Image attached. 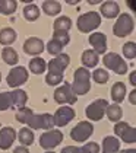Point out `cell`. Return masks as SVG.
I'll use <instances>...</instances> for the list:
<instances>
[{"label":"cell","mask_w":136,"mask_h":153,"mask_svg":"<svg viewBox=\"0 0 136 153\" xmlns=\"http://www.w3.org/2000/svg\"><path fill=\"white\" fill-rule=\"evenodd\" d=\"M91 73L88 71V69L85 67H79L76 69L75 74H73V85H72V89L73 92L78 95H85L86 92H89L91 89Z\"/></svg>","instance_id":"1"},{"label":"cell","mask_w":136,"mask_h":153,"mask_svg":"<svg viewBox=\"0 0 136 153\" xmlns=\"http://www.w3.org/2000/svg\"><path fill=\"white\" fill-rule=\"evenodd\" d=\"M78 29L80 32L86 34V32H92L94 29H97L100 25H101V16L100 13L97 12H88V13H83L78 18Z\"/></svg>","instance_id":"2"},{"label":"cell","mask_w":136,"mask_h":153,"mask_svg":"<svg viewBox=\"0 0 136 153\" xmlns=\"http://www.w3.org/2000/svg\"><path fill=\"white\" fill-rule=\"evenodd\" d=\"M135 28V22H133V18L129 15V13H120L116 24L113 26V32L116 36L119 38H123L127 36Z\"/></svg>","instance_id":"3"},{"label":"cell","mask_w":136,"mask_h":153,"mask_svg":"<svg viewBox=\"0 0 136 153\" xmlns=\"http://www.w3.org/2000/svg\"><path fill=\"white\" fill-rule=\"evenodd\" d=\"M102 63H104V66H105L107 69L113 70L114 73H117V74H125L126 71H127L126 61L122 59L117 53H107V54L104 56V59H102Z\"/></svg>","instance_id":"4"},{"label":"cell","mask_w":136,"mask_h":153,"mask_svg":"<svg viewBox=\"0 0 136 153\" xmlns=\"http://www.w3.org/2000/svg\"><path fill=\"white\" fill-rule=\"evenodd\" d=\"M63 140V133L60 130H48L40 136V146L45 150H51L57 147Z\"/></svg>","instance_id":"5"},{"label":"cell","mask_w":136,"mask_h":153,"mask_svg":"<svg viewBox=\"0 0 136 153\" xmlns=\"http://www.w3.org/2000/svg\"><path fill=\"white\" fill-rule=\"evenodd\" d=\"M54 101L57 104H70V105H73V104H76L78 96L73 92L70 83H63L54 92Z\"/></svg>","instance_id":"6"},{"label":"cell","mask_w":136,"mask_h":153,"mask_svg":"<svg viewBox=\"0 0 136 153\" xmlns=\"http://www.w3.org/2000/svg\"><path fill=\"white\" fill-rule=\"evenodd\" d=\"M108 106L107 99H95L94 102H91L89 105L86 106V117L92 120V121H100L101 118L105 115V109Z\"/></svg>","instance_id":"7"},{"label":"cell","mask_w":136,"mask_h":153,"mask_svg":"<svg viewBox=\"0 0 136 153\" xmlns=\"http://www.w3.org/2000/svg\"><path fill=\"white\" fill-rule=\"evenodd\" d=\"M92 133H94V126L89 121H80L70 131V137L75 141H86L92 136Z\"/></svg>","instance_id":"8"},{"label":"cell","mask_w":136,"mask_h":153,"mask_svg":"<svg viewBox=\"0 0 136 153\" xmlns=\"http://www.w3.org/2000/svg\"><path fill=\"white\" fill-rule=\"evenodd\" d=\"M26 126L31 130H53L54 120L50 114H37V115L34 114Z\"/></svg>","instance_id":"9"},{"label":"cell","mask_w":136,"mask_h":153,"mask_svg":"<svg viewBox=\"0 0 136 153\" xmlns=\"http://www.w3.org/2000/svg\"><path fill=\"white\" fill-rule=\"evenodd\" d=\"M28 76H29V73L23 66H16L9 71V74L6 77V82L11 88H18V86L23 85L28 80Z\"/></svg>","instance_id":"10"},{"label":"cell","mask_w":136,"mask_h":153,"mask_svg":"<svg viewBox=\"0 0 136 153\" xmlns=\"http://www.w3.org/2000/svg\"><path fill=\"white\" fill-rule=\"evenodd\" d=\"M114 133L125 141V143H135L136 141V130L130 127L125 121H117L114 126Z\"/></svg>","instance_id":"11"},{"label":"cell","mask_w":136,"mask_h":153,"mask_svg":"<svg viewBox=\"0 0 136 153\" xmlns=\"http://www.w3.org/2000/svg\"><path fill=\"white\" fill-rule=\"evenodd\" d=\"M69 63H70V57L68 54L62 53V54H59L53 60L48 61V73L57 74V76H63V71L69 66Z\"/></svg>","instance_id":"12"},{"label":"cell","mask_w":136,"mask_h":153,"mask_svg":"<svg viewBox=\"0 0 136 153\" xmlns=\"http://www.w3.org/2000/svg\"><path fill=\"white\" fill-rule=\"evenodd\" d=\"M75 118V109L72 106H60L56 111V114L53 115L54 120V126L57 127H65Z\"/></svg>","instance_id":"13"},{"label":"cell","mask_w":136,"mask_h":153,"mask_svg":"<svg viewBox=\"0 0 136 153\" xmlns=\"http://www.w3.org/2000/svg\"><path fill=\"white\" fill-rule=\"evenodd\" d=\"M23 51L26 54H31V56H38L44 51V42L43 39L40 38H35V36H31L28 38L25 42H23Z\"/></svg>","instance_id":"14"},{"label":"cell","mask_w":136,"mask_h":153,"mask_svg":"<svg viewBox=\"0 0 136 153\" xmlns=\"http://www.w3.org/2000/svg\"><path fill=\"white\" fill-rule=\"evenodd\" d=\"M89 44L94 47L97 54H105L107 51V38L102 32H94L89 36Z\"/></svg>","instance_id":"15"},{"label":"cell","mask_w":136,"mask_h":153,"mask_svg":"<svg viewBox=\"0 0 136 153\" xmlns=\"http://www.w3.org/2000/svg\"><path fill=\"white\" fill-rule=\"evenodd\" d=\"M16 139V131L12 127H3L0 130V149L8 150Z\"/></svg>","instance_id":"16"},{"label":"cell","mask_w":136,"mask_h":153,"mask_svg":"<svg viewBox=\"0 0 136 153\" xmlns=\"http://www.w3.org/2000/svg\"><path fill=\"white\" fill-rule=\"evenodd\" d=\"M101 13L102 16H105L107 19H113V18H117L119 13H120V7L116 1H104L101 4Z\"/></svg>","instance_id":"17"},{"label":"cell","mask_w":136,"mask_h":153,"mask_svg":"<svg viewBox=\"0 0 136 153\" xmlns=\"http://www.w3.org/2000/svg\"><path fill=\"white\" fill-rule=\"evenodd\" d=\"M120 152V141L117 137L107 136L102 140V153H119Z\"/></svg>","instance_id":"18"},{"label":"cell","mask_w":136,"mask_h":153,"mask_svg":"<svg viewBox=\"0 0 136 153\" xmlns=\"http://www.w3.org/2000/svg\"><path fill=\"white\" fill-rule=\"evenodd\" d=\"M12 96V108H18L21 109L25 106L26 101H28V95L22 89H15L13 92H11Z\"/></svg>","instance_id":"19"},{"label":"cell","mask_w":136,"mask_h":153,"mask_svg":"<svg viewBox=\"0 0 136 153\" xmlns=\"http://www.w3.org/2000/svg\"><path fill=\"white\" fill-rule=\"evenodd\" d=\"M125 95H126L125 83H122V82L114 83L113 88H111V99H113L116 104H120L125 99Z\"/></svg>","instance_id":"20"},{"label":"cell","mask_w":136,"mask_h":153,"mask_svg":"<svg viewBox=\"0 0 136 153\" xmlns=\"http://www.w3.org/2000/svg\"><path fill=\"white\" fill-rule=\"evenodd\" d=\"M82 63H83V66L85 67H95L97 64H98V54L94 51V50H86V51H83V54H82Z\"/></svg>","instance_id":"21"},{"label":"cell","mask_w":136,"mask_h":153,"mask_svg":"<svg viewBox=\"0 0 136 153\" xmlns=\"http://www.w3.org/2000/svg\"><path fill=\"white\" fill-rule=\"evenodd\" d=\"M105 114H107L108 120H110V121H113V123L120 121V120H122V117H123V111H122V108L119 106V104L108 105V106H107V109H105Z\"/></svg>","instance_id":"22"},{"label":"cell","mask_w":136,"mask_h":153,"mask_svg":"<svg viewBox=\"0 0 136 153\" xmlns=\"http://www.w3.org/2000/svg\"><path fill=\"white\" fill-rule=\"evenodd\" d=\"M16 41V32L12 28H3L0 31V44L3 45H9L12 42Z\"/></svg>","instance_id":"23"},{"label":"cell","mask_w":136,"mask_h":153,"mask_svg":"<svg viewBox=\"0 0 136 153\" xmlns=\"http://www.w3.org/2000/svg\"><path fill=\"white\" fill-rule=\"evenodd\" d=\"M45 69H47V63L41 57H34V59L29 61V70L32 71V73H35V74L44 73Z\"/></svg>","instance_id":"24"},{"label":"cell","mask_w":136,"mask_h":153,"mask_svg":"<svg viewBox=\"0 0 136 153\" xmlns=\"http://www.w3.org/2000/svg\"><path fill=\"white\" fill-rule=\"evenodd\" d=\"M23 18H25L26 21H29V22L37 21V19L40 18V9H38V6H35L32 3L26 4V6L23 7Z\"/></svg>","instance_id":"25"},{"label":"cell","mask_w":136,"mask_h":153,"mask_svg":"<svg viewBox=\"0 0 136 153\" xmlns=\"http://www.w3.org/2000/svg\"><path fill=\"white\" fill-rule=\"evenodd\" d=\"M43 10H44L48 16H56L57 13H60L62 10V6L59 1H54V0H47L43 3Z\"/></svg>","instance_id":"26"},{"label":"cell","mask_w":136,"mask_h":153,"mask_svg":"<svg viewBox=\"0 0 136 153\" xmlns=\"http://www.w3.org/2000/svg\"><path fill=\"white\" fill-rule=\"evenodd\" d=\"M2 57H3V60H5V63H6V64H11V66L16 64V63L19 61V56H18V53H16L13 48H11V47L3 48Z\"/></svg>","instance_id":"27"},{"label":"cell","mask_w":136,"mask_h":153,"mask_svg":"<svg viewBox=\"0 0 136 153\" xmlns=\"http://www.w3.org/2000/svg\"><path fill=\"white\" fill-rule=\"evenodd\" d=\"M18 137H19V141H21L22 146H29V144L34 143V133L31 128H26V127L21 128Z\"/></svg>","instance_id":"28"},{"label":"cell","mask_w":136,"mask_h":153,"mask_svg":"<svg viewBox=\"0 0 136 153\" xmlns=\"http://www.w3.org/2000/svg\"><path fill=\"white\" fill-rule=\"evenodd\" d=\"M72 28V21L68 16H60L54 21V31H62V32H69Z\"/></svg>","instance_id":"29"},{"label":"cell","mask_w":136,"mask_h":153,"mask_svg":"<svg viewBox=\"0 0 136 153\" xmlns=\"http://www.w3.org/2000/svg\"><path fill=\"white\" fill-rule=\"evenodd\" d=\"M34 115V111L32 109H29V108H21V109H18L16 111V114H15V118L19 121V123H22V124H28L29 123V120L32 118Z\"/></svg>","instance_id":"30"},{"label":"cell","mask_w":136,"mask_h":153,"mask_svg":"<svg viewBox=\"0 0 136 153\" xmlns=\"http://www.w3.org/2000/svg\"><path fill=\"white\" fill-rule=\"evenodd\" d=\"M18 7V1L15 0H2L0 1V13L3 15H12Z\"/></svg>","instance_id":"31"},{"label":"cell","mask_w":136,"mask_h":153,"mask_svg":"<svg viewBox=\"0 0 136 153\" xmlns=\"http://www.w3.org/2000/svg\"><path fill=\"white\" fill-rule=\"evenodd\" d=\"M9 108H12L11 92H2L0 94V111H6Z\"/></svg>","instance_id":"32"},{"label":"cell","mask_w":136,"mask_h":153,"mask_svg":"<svg viewBox=\"0 0 136 153\" xmlns=\"http://www.w3.org/2000/svg\"><path fill=\"white\" fill-rule=\"evenodd\" d=\"M92 77H94V80L97 83H107V80L110 79V74H108V71H105L104 69H97V70L92 73Z\"/></svg>","instance_id":"33"},{"label":"cell","mask_w":136,"mask_h":153,"mask_svg":"<svg viewBox=\"0 0 136 153\" xmlns=\"http://www.w3.org/2000/svg\"><path fill=\"white\" fill-rule=\"evenodd\" d=\"M62 50H63V45H62L59 41L53 39V38H51V41H48V44H47V51H48L50 54L59 56V54H62Z\"/></svg>","instance_id":"34"},{"label":"cell","mask_w":136,"mask_h":153,"mask_svg":"<svg viewBox=\"0 0 136 153\" xmlns=\"http://www.w3.org/2000/svg\"><path fill=\"white\" fill-rule=\"evenodd\" d=\"M123 54H125L126 59L133 60L136 57V44L132 41V42H126L123 45Z\"/></svg>","instance_id":"35"},{"label":"cell","mask_w":136,"mask_h":153,"mask_svg":"<svg viewBox=\"0 0 136 153\" xmlns=\"http://www.w3.org/2000/svg\"><path fill=\"white\" fill-rule=\"evenodd\" d=\"M53 39L59 41L63 47L68 45L69 41H70V36H69V32H62V31H54L53 32Z\"/></svg>","instance_id":"36"},{"label":"cell","mask_w":136,"mask_h":153,"mask_svg":"<svg viewBox=\"0 0 136 153\" xmlns=\"http://www.w3.org/2000/svg\"><path fill=\"white\" fill-rule=\"evenodd\" d=\"M100 152V146L97 143H86L85 146L78 147V153H98Z\"/></svg>","instance_id":"37"},{"label":"cell","mask_w":136,"mask_h":153,"mask_svg":"<svg viewBox=\"0 0 136 153\" xmlns=\"http://www.w3.org/2000/svg\"><path fill=\"white\" fill-rule=\"evenodd\" d=\"M45 82H47V85H50V86H54V85H59V83L63 82V76H57V74L48 73L45 76Z\"/></svg>","instance_id":"38"},{"label":"cell","mask_w":136,"mask_h":153,"mask_svg":"<svg viewBox=\"0 0 136 153\" xmlns=\"http://www.w3.org/2000/svg\"><path fill=\"white\" fill-rule=\"evenodd\" d=\"M60 153H78V146H66Z\"/></svg>","instance_id":"39"},{"label":"cell","mask_w":136,"mask_h":153,"mask_svg":"<svg viewBox=\"0 0 136 153\" xmlns=\"http://www.w3.org/2000/svg\"><path fill=\"white\" fill-rule=\"evenodd\" d=\"M13 153H29V150H28L26 146H18V147L13 149Z\"/></svg>","instance_id":"40"},{"label":"cell","mask_w":136,"mask_h":153,"mask_svg":"<svg viewBox=\"0 0 136 153\" xmlns=\"http://www.w3.org/2000/svg\"><path fill=\"white\" fill-rule=\"evenodd\" d=\"M130 83H132L133 86L136 85V73L135 71H132V74H130Z\"/></svg>","instance_id":"41"},{"label":"cell","mask_w":136,"mask_h":153,"mask_svg":"<svg viewBox=\"0 0 136 153\" xmlns=\"http://www.w3.org/2000/svg\"><path fill=\"white\" fill-rule=\"evenodd\" d=\"M135 95H136V92H135V91H133V92H132V94H130V101H132V104H133V105H135V104H136Z\"/></svg>","instance_id":"42"},{"label":"cell","mask_w":136,"mask_h":153,"mask_svg":"<svg viewBox=\"0 0 136 153\" xmlns=\"http://www.w3.org/2000/svg\"><path fill=\"white\" fill-rule=\"evenodd\" d=\"M120 153H136L135 149H126V150H122Z\"/></svg>","instance_id":"43"},{"label":"cell","mask_w":136,"mask_h":153,"mask_svg":"<svg viewBox=\"0 0 136 153\" xmlns=\"http://www.w3.org/2000/svg\"><path fill=\"white\" fill-rule=\"evenodd\" d=\"M0 80H2V73H0Z\"/></svg>","instance_id":"44"},{"label":"cell","mask_w":136,"mask_h":153,"mask_svg":"<svg viewBox=\"0 0 136 153\" xmlns=\"http://www.w3.org/2000/svg\"><path fill=\"white\" fill-rule=\"evenodd\" d=\"M47 153H54V152H48V150H47Z\"/></svg>","instance_id":"45"}]
</instances>
